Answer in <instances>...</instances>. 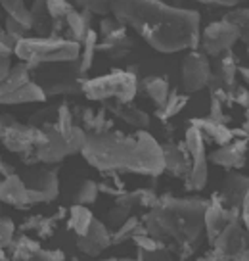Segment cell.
<instances>
[{"label": "cell", "mask_w": 249, "mask_h": 261, "mask_svg": "<svg viewBox=\"0 0 249 261\" xmlns=\"http://www.w3.org/2000/svg\"><path fill=\"white\" fill-rule=\"evenodd\" d=\"M245 148H247L245 139L230 140L228 144H223L209 155V162L226 169H241L245 165Z\"/></svg>", "instance_id": "16"}, {"label": "cell", "mask_w": 249, "mask_h": 261, "mask_svg": "<svg viewBox=\"0 0 249 261\" xmlns=\"http://www.w3.org/2000/svg\"><path fill=\"white\" fill-rule=\"evenodd\" d=\"M92 219H94V215H92V212H90L87 205L75 204L71 210H69L67 227H69V230L75 232V237H77V234H85V232L89 230Z\"/></svg>", "instance_id": "21"}, {"label": "cell", "mask_w": 249, "mask_h": 261, "mask_svg": "<svg viewBox=\"0 0 249 261\" xmlns=\"http://www.w3.org/2000/svg\"><path fill=\"white\" fill-rule=\"evenodd\" d=\"M10 246L14 248V257H35V253L39 252V242H35L27 237H19L17 240H12Z\"/></svg>", "instance_id": "30"}, {"label": "cell", "mask_w": 249, "mask_h": 261, "mask_svg": "<svg viewBox=\"0 0 249 261\" xmlns=\"http://www.w3.org/2000/svg\"><path fill=\"white\" fill-rule=\"evenodd\" d=\"M161 150H163V171L171 173L175 177H186V173L190 171L186 148L167 144V146H161Z\"/></svg>", "instance_id": "18"}, {"label": "cell", "mask_w": 249, "mask_h": 261, "mask_svg": "<svg viewBox=\"0 0 249 261\" xmlns=\"http://www.w3.org/2000/svg\"><path fill=\"white\" fill-rule=\"evenodd\" d=\"M205 2H213V4H220V6H234L240 0H205Z\"/></svg>", "instance_id": "44"}, {"label": "cell", "mask_w": 249, "mask_h": 261, "mask_svg": "<svg viewBox=\"0 0 249 261\" xmlns=\"http://www.w3.org/2000/svg\"><path fill=\"white\" fill-rule=\"evenodd\" d=\"M169 83L161 77H152L146 81V92H148V98L152 100L155 106L159 108L165 100H167V94H169Z\"/></svg>", "instance_id": "28"}, {"label": "cell", "mask_w": 249, "mask_h": 261, "mask_svg": "<svg viewBox=\"0 0 249 261\" xmlns=\"http://www.w3.org/2000/svg\"><path fill=\"white\" fill-rule=\"evenodd\" d=\"M225 207H238L247 202V177L232 171L223 182V188L217 194Z\"/></svg>", "instance_id": "15"}, {"label": "cell", "mask_w": 249, "mask_h": 261, "mask_svg": "<svg viewBox=\"0 0 249 261\" xmlns=\"http://www.w3.org/2000/svg\"><path fill=\"white\" fill-rule=\"evenodd\" d=\"M14 223L6 217H0V248H6L10 246V242L14 240Z\"/></svg>", "instance_id": "35"}, {"label": "cell", "mask_w": 249, "mask_h": 261, "mask_svg": "<svg viewBox=\"0 0 249 261\" xmlns=\"http://www.w3.org/2000/svg\"><path fill=\"white\" fill-rule=\"evenodd\" d=\"M184 179L188 190H201L207 182V160L190 163V171L186 173Z\"/></svg>", "instance_id": "25"}, {"label": "cell", "mask_w": 249, "mask_h": 261, "mask_svg": "<svg viewBox=\"0 0 249 261\" xmlns=\"http://www.w3.org/2000/svg\"><path fill=\"white\" fill-rule=\"evenodd\" d=\"M241 31L236 25L228 23L226 19L215 21V23L207 25V29L200 35V42L203 46V52L209 56H220L223 52H228L232 48L236 41L240 39Z\"/></svg>", "instance_id": "10"}, {"label": "cell", "mask_w": 249, "mask_h": 261, "mask_svg": "<svg viewBox=\"0 0 249 261\" xmlns=\"http://www.w3.org/2000/svg\"><path fill=\"white\" fill-rule=\"evenodd\" d=\"M98 198V182L94 180H80L77 188H75V192H73V202L75 204H92V202H96Z\"/></svg>", "instance_id": "29"}, {"label": "cell", "mask_w": 249, "mask_h": 261, "mask_svg": "<svg viewBox=\"0 0 249 261\" xmlns=\"http://www.w3.org/2000/svg\"><path fill=\"white\" fill-rule=\"evenodd\" d=\"M29 77L44 92V96L79 94L82 92V81H85L80 73L79 58L33 65L29 67Z\"/></svg>", "instance_id": "4"}, {"label": "cell", "mask_w": 249, "mask_h": 261, "mask_svg": "<svg viewBox=\"0 0 249 261\" xmlns=\"http://www.w3.org/2000/svg\"><path fill=\"white\" fill-rule=\"evenodd\" d=\"M96 48H98V33L89 29V33L85 35V39L80 42V52H79V65L82 75L92 67V60H94Z\"/></svg>", "instance_id": "23"}, {"label": "cell", "mask_w": 249, "mask_h": 261, "mask_svg": "<svg viewBox=\"0 0 249 261\" xmlns=\"http://www.w3.org/2000/svg\"><path fill=\"white\" fill-rule=\"evenodd\" d=\"M245 232L241 227L240 219L228 221L225 227L220 228V232L217 234V238L213 240V246L220 255H238L245 250Z\"/></svg>", "instance_id": "13"}, {"label": "cell", "mask_w": 249, "mask_h": 261, "mask_svg": "<svg viewBox=\"0 0 249 261\" xmlns=\"http://www.w3.org/2000/svg\"><path fill=\"white\" fill-rule=\"evenodd\" d=\"M117 115L125 123H129L130 127H136L140 130H146L150 125V115L134 106H125L123 110H117Z\"/></svg>", "instance_id": "27"}, {"label": "cell", "mask_w": 249, "mask_h": 261, "mask_svg": "<svg viewBox=\"0 0 249 261\" xmlns=\"http://www.w3.org/2000/svg\"><path fill=\"white\" fill-rule=\"evenodd\" d=\"M35 257H39V259H62L64 257V253L62 252H48V250H40L35 253Z\"/></svg>", "instance_id": "42"}, {"label": "cell", "mask_w": 249, "mask_h": 261, "mask_svg": "<svg viewBox=\"0 0 249 261\" xmlns=\"http://www.w3.org/2000/svg\"><path fill=\"white\" fill-rule=\"evenodd\" d=\"M0 6L6 10L8 17L16 19L17 23L25 25V27H33L31 12L23 4V0H0Z\"/></svg>", "instance_id": "26"}, {"label": "cell", "mask_w": 249, "mask_h": 261, "mask_svg": "<svg viewBox=\"0 0 249 261\" xmlns=\"http://www.w3.org/2000/svg\"><path fill=\"white\" fill-rule=\"evenodd\" d=\"M136 75L129 71H113V73L102 75L90 81H82V92L89 100L102 102L115 98L121 104H129L136 96Z\"/></svg>", "instance_id": "6"}, {"label": "cell", "mask_w": 249, "mask_h": 261, "mask_svg": "<svg viewBox=\"0 0 249 261\" xmlns=\"http://www.w3.org/2000/svg\"><path fill=\"white\" fill-rule=\"evenodd\" d=\"M10 67H12V62H10V56H0V81H4L10 73Z\"/></svg>", "instance_id": "41"}, {"label": "cell", "mask_w": 249, "mask_h": 261, "mask_svg": "<svg viewBox=\"0 0 249 261\" xmlns=\"http://www.w3.org/2000/svg\"><path fill=\"white\" fill-rule=\"evenodd\" d=\"M44 139H46V135L42 129H37L33 125H21L16 119H12L4 127L0 140L4 142V146L8 148L10 152L25 155L29 152H35V148L40 146L44 142Z\"/></svg>", "instance_id": "8"}, {"label": "cell", "mask_w": 249, "mask_h": 261, "mask_svg": "<svg viewBox=\"0 0 249 261\" xmlns=\"http://www.w3.org/2000/svg\"><path fill=\"white\" fill-rule=\"evenodd\" d=\"M79 42L64 39V37H46V39L25 37L21 41H17L14 46V54L29 67L39 64H50V62L75 60V58H79Z\"/></svg>", "instance_id": "5"}, {"label": "cell", "mask_w": 249, "mask_h": 261, "mask_svg": "<svg viewBox=\"0 0 249 261\" xmlns=\"http://www.w3.org/2000/svg\"><path fill=\"white\" fill-rule=\"evenodd\" d=\"M75 240L80 252L89 253V255H98L112 244V234L105 227V223H102L100 219H92L89 230L85 234H77Z\"/></svg>", "instance_id": "14"}, {"label": "cell", "mask_w": 249, "mask_h": 261, "mask_svg": "<svg viewBox=\"0 0 249 261\" xmlns=\"http://www.w3.org/2000/svg\"><path fill=\"white\" fill-rule=\"evenodd\" d=\"M109 12L129 25L152 48L175 54L200 42V14L159 0H109Z\"/></svg>", "instance_id": "1"}, {"label": "cell", "mask_w": 249, "mask_h": 261, "mask_svg": "<svg viewBox=\"0 0 249 261\" xmlns=\"http://www.w3.org/2000/svg\"><path fill=\"white\" fill-rule=\"evenodd\" d=\"M65 21H67V27H69V33H71V41L75 42H82L85 35L89 33L90 29V21H92V14L89 12H77L73 8L67 16H65Z\"/></svg>", "instance_id": "20"}, {"label": "cell", "mask_w": 249, "mask_h": 261, "mask_svg": "<svg viewBox=\"0 0 249 261\" xmlns=\"http://www.w3.org/2000/svg\"><path fill=\"white\" fill-rule=\"evenodd\" d=\"M225 100H220L218 96L215 94H211V119H215V121H220V123H226V112H225Z\"/></svg>", "instance_id": "37"}, {"label": "cell", "mask_w": 249, "mask_h": 261, "mask_svg": "<svg viewBox=\"0 0 249 261\" xmlns=\"http://www.w3.org/2000/svg\"><path fill=\"white\" fill-rule=\"evenodd\" d=\"M75 4L89 14H96V16L109 14V0H73V6Z\"/></svg>", "instance_id": "32"}, {"label": "cell", "mask_w": 249, "mask_h": 261, "mask_svg": "<svg viewBox=\"0 0 249 261\" xmlns=\"http://www.w3.org/2000/svg\"><path fill=\"white\" fill-rule=\"evenodd\" d=\"M80 154L87 162L105 173H138L157 177L163 173V150L148 130L123 135L117 130H90Z\"/></svg>", "instance_id": "2"}, {"label": "cell", "mask_w": 249, "mask_h": 261, "mask_svg": "<svg viewBox=\"0 0 249 261\" xmlns=\"http://www.w3.org/2000/svg\"><path fill=\"white\" fill-rule=\"evenodd\" d=\"M184 148H186V152H188V155L192 158V162L207 160L203 135H201L200 129H198V127H193V125H190L184 133Z\"/></svg>", "instance_id": "22"}, {"label": "cell", "mask_w": 249, "mask_h": 261, "mask_svg": "<svg viewBox=\"0 0 249 261\" xmlns=\"http://www.w3.org/2000/svg\"><path fill=\"white\" fill-rule=\"evenodd\" d=\"M0 202L14 207H27L31 205L29 202V194H27V187H25L23 179L19 175H8L0 180Z\"/></svg>", "instance_id": "17"}, {"label": "cell", "mask_w": 249, "mask_h": 261, "mask_svg": "<svg viewBox=\"0 0 249 261\" xmlns=\"http://www.w3.org/2000/svg\"><path fill=\"white\" fill-rule=\"evenodd\" d=\"M44 92L29 79V81H14L6 77L0 81V104H31V102H42Z\"/></svg>", "instance_id": "12"}, {"label": "cell", "mask_w": 249, "mask_h": 261, "mask_svg": "<svg viewBox=\"0 0 249 261\" xmlns=\"http://www.w3.org/2000/svg\"><path fill=\"white\" fill-rule=\"evenodd\" d=\"M186 102H188L186 94H180L177 90H169L167 100L157 108V117L159 119H171V117H175V115L180 114L184 110Z\"/></svg>", "instance_id": "24"}, {"label": "cell", "mask_w": 249, "mask_h": 261, "mask_svg": "<svg viewBox=\"0 0 249 261\" xmlns=\"http://www.w3.org/2000/svg\"><path fill=\"white\" fill-rule=\"evenodd\" d=\"M138 219L136 217H127V219L121 223L119 230H115L113 232V237H112V242H125V240H129V238H132L134 234H136V230H138Z\"/></svg>", "instance_id": "31"}, {"label": "cell", "mask_w": 249, "mask_h": 261, "mask_svg": "<svg viewBox=\"0 0 249 261\" xmlns=\"http://www.w3.org/2000/svg\"><path fill=\"white\" fill-rule=\"evenodd\" d=\"M31 12V19L33 25H44L50 19L48 10H46V0H35L33 2V8L29 10Z\"/></svg>", "instance_id": "34"}, {"label": "cell", "mask_w": 249, "mask_h": 261, "mask_svg": "<svg viewBox=\"0 0 249 261\" xmlns=\"http://www.w3.org/2000/svg\"><path fill=\"white\" fill-rule=\"evenodd\" d=\"M25 187H27V194H29V202L31 204H40V202H52L56 200L58 192H60V182H58L56 169H39V167H31L21 175Z\"/></svg>", "instance_id": "9"}, {"label": "cell", "mask_w": 249, "mask_h": 261, "mask_svg": "<svg viewBox=\"0 0 249 261\" xmlns=\"http://www.w3.org/2000/svg\"><path fill=\"white\" fill-rule=\"evenodd\" d=\"M4 31L8 33L10 37L17 42V41H21V39H25V31H29V27H25V25L17 23L16 19L8 17V19H6V29H4Z\"/></svg>", "instance_id": "38"}, {"label": "cell", "mask_w": 249, "mask_h": 261, "mask_svg": "<svg viewBox=\"0 0 249 261\" xmlns=\"http://www.w3.org/2000/svg\"><path fill=\"white\" fill-rule=\"evenodd\" d=\"M119 21L117 19H109V17H105V19H102V23H100V31H102V37H105V35H109L112 31H115L117 27H119Z\"/></svg>", "instance_id": "40"}, {"label": "cell", "mask_w": 249, "mask_h": 261, "mask_svg": "<svg viewBox=\"0 0 249 261\" xmlns=\"http://www.w3.org/2000/svg\"><path fill=\"white\" fill-rule=\"evenodd\" d=\"M42 130H44L46 139L33 152L35 160L42 163H58L67 155L80 152V148L85 144V137H87V133L77 125L69 133L58 130L56 125H48Z\"/></svg>", "instance_id": "7"}, {"label": "cell", "mask_w": 249, "mask_h": 261, "mask_svg": "<svg viewBox=\"0 0 249 261\" xmlns=\"http://www.w3.org/2000/svg\"><path fill=\"white\" fill-rule=\"evenodd\" d=\"M75 8L69 0H46V10H48L50 19H60L65 17Z\"/></svg>", "instance_id": "33"}, {"label": "cell", "mask_w": 249, "mask_h": 261, "mask_svg": "<svg viewBox=\"0 0 249 261\" xmlns=\"http://www.w3.org/2000/svg\"><path fill=\"white\" fill-rule=\"evenodd\" d=\"M0 160H2V158H0Z\"/></svg>", "instance_id": "46"}, {"label": "cell", "mask_w": 249, "mask_h": 261, "mask_svg": "<svg viewBox=\"0 0 249 261\" xmlns=\"http://www.w3.org/2000/svg\"><path fill=\"white\" fill-rule=\"evenodd\" d=\"M129 213H130V207L117 204L112 212L107 213V225H109V227H119L121 223L129 217Z\"/></svg>", "instance_id": "36"}, {"label": "cell", "mask_w": 249, "mask_h": 261, "mask_svg": "<svg viewBox=\"0 0 249 261\" xmlns=\"http://www.w3.org/2000/svg\"><path fill=\"white\" fill-rule=\"evenodd\" d=\"M190 123H192L193 127H198V129H200V133L203 135V139L207 137V139L213 140V142H215V144H218V146L228 144V142L234 139V133L226 127L225 123L215 121V119H211V117L193 119V121H190Z\"/></svg>", "instance_id": "19"}, {"label": "cell", "mask_w": 249, "mask_h": 261, "mask_svg": "<svg viewBox=\"0 0 249 261\" xmlns=\"http://www.w3.org/2000/svg\"><path fill=\"white\" fill-rule=\"evenodd\" d=\"M14 169H16V167H14L12 163L4 162V160H0V173H2L4 177H8V175H14V173H16Z\"/></svg>", "instance_id": "43"}, {"label": "cell", "mask_w": 249, "mask_h": 261, "mask_svg": "<svg viewBox=\"0 0 249 261\" xmlns=\"http://www.w3.org/2000/svg\"><path fill=\"white\" fill-rule=\"evenodd\" d=\"M12 121V117L10 115H0V139H2V133H4V127Z\"/></svg>", "instance_id": "45"}, {"label": "cell", "mask_w": 249, "mask_h": 261, "mask_svg": "<svg viewBox=\"0 0 249 261\" xmlns=\"http://www.w3.org/2000/svg\"><path fill=\"white\" fill-rule=\"evenodd\" d=\"M228 23L236 25L238 29H247V10L240 8V10H234L230 14H226L225 17Z\"/></svg>", "instance_id": "39"}, {"label": "cell", "mask_w": 249, "mask_h": 261, "mask_svg": "<svg viewBox=\"0 0 249 261\" xmlns=\"http://www.w3.org/2000/svg\"><path fill=\"white\" fill-rule=\"evenodd\" d=\"M205 205L201 198H163L146 215V232L155 240L173 238L180 246L193 244L203 232Z\"/></svg>", "instance_id": "3"}, {"label": "cell", "mask_w": 249, "mask_h": 261, "mask_svg": "<svg viewBox=\"0 0 249 261\" xmlns=\"http://www.w3.org/2000/svg\"><path fill=\"white\" fill-rule=\"evenodd\" d=\"M211 64L205 54L201 52H190L188 56L182 60V67H180V75H182V89L184 92H198V90L205 89L211 77Z\"/></svg>", "instance_id": "11"}]
</instances>
